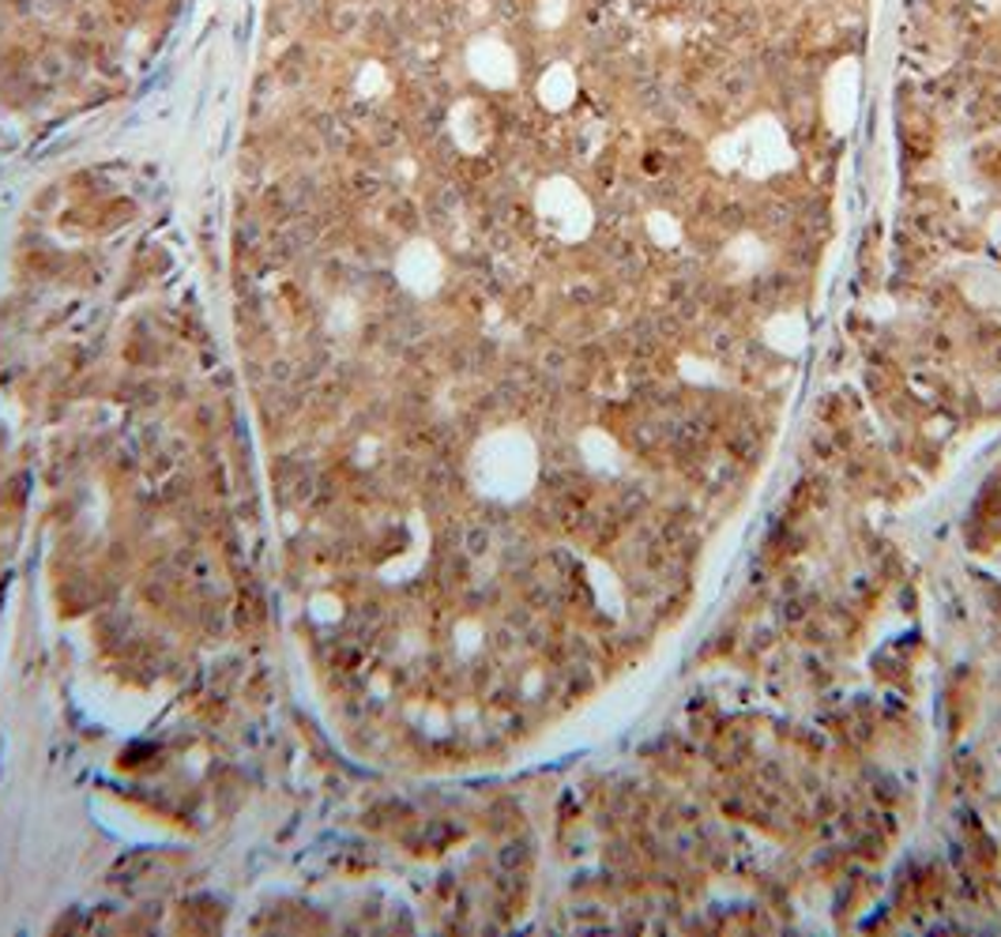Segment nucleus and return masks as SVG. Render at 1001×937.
<instances>
[{
	"mask_svg": "<svg viewBox=\"0 0 1001 937\" xmlns=\"http://www.w3.org/2000/svg\"><path fill=\"white\" fill-rule=\"evenodd\" d=\"M384 87H388V76H384L381 64H366V69L358 72V95L361 98H377Z\"/></svg>",
	"mask_w": 1001,
	"mask_h": 937,
	"instance_id": "obj_3",
	"label": "nucleus"
},
{
	"mask_svg": "<svg viewBox=\"0 0 1001 937\" xmlns=\"http://www.w3.org/2000/svg\"><path fill=\"white\" fill-rule=\"evenodd\" d=\"M438 253H433L425 241H411V245L403 249L400 253V283L403 286H411L414 294H425V291H433L438 286Z\"/></svg>",
	"mask_w": 1001,
	"mask_h": 937,
	"instance_id": "obj_1",
	"label": "nucleus"
},
{
	"mask_svg": "<svg viewBox=\"0 0 1001 937\" xmlns=\"http://www.w3.org/2000/svg\"><path fill=\"white\" fill-rule=\"evenodd\" d=\"M471 72L489 83H505L513 80V53L497 42H482L471 50Z\"/></svg>",
	"mask_w": 1001,
	"mask_h": 937,
	"instance_id": "obj_2",
	"label": "nucleus"
}]
</instances>
